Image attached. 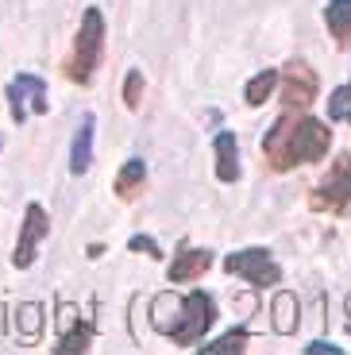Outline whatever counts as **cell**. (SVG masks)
I'll return each instance as SVG.
<instances>
[{"label": "cell", "mask_w": 351, "mask_h": 355, "mask_svg": "<svg viewBox=\"0 0 351 355\" xmlns=\"http://www.w3.org/2000/svg\"><path fill=\"white\" fill-rule=\"evenodd\" d=\"M332 147V132L313 116H301L293 108L274 120V128L263 135V155L274 170H293L301 162H320Z\"/></svg>", "instance_id": "obj_1"}, {"label": "cell", "mask_w": 351, "mask_h": 355, "mask_svg": "<svg viewBox=\"0 0 351 355\" xmlns=\"http://www.w3.org/2000/svg\"><path fill=\"white\" fill-rule=\"evenodd\" d=\"M101 58H105V16H101V8H85L78 35H74V54L66 62V78L78 81V85H89L97 78Z\"/></svg>", "instance_id": "obj_2"}, {"label": "cell", "mask_w": 351, "mask_h": 355, "mask_svg": "<svg viewBox=\"0 0 351 355\" xmlns=\"http://www.w3.org/2000/svg\"><path fill=\"white\" fill-rule=\"evenodd\" d=\"M212 320H216V305H212V297L205 290H194V293H185L182 302H178L174 320H170L162 332H166L174 344L194 347V344L205 340V332L212 329Z\"/></svg>", "instance_id": "obj_3"}, {"label": "cell", "mask_w": 351, "mask_h": 355, "mask_svg": "<svg viewBox=\"0 0 351 355\" xmlns=\"http://www.w3.org/2000/svg\"><path fill=\"white\" fill-rule=\"evenodd\" d=\"M224 270L236 275V278H243L247 286H255V290H271V286L282 282V266H278V259H274L266 248L232 251V255L224 259Z\"/></svg>", "instance_id": "obj_4"}, {"label": "cell", "mask_w": 351, "mask_h": 355, "mask_svg": "<svg viewBox=\"0 0 351 355\" xmlns=\"http://www.w3.org/2000/svg\"><path fill=\"white\" fill-rule=\"evenodd\" d=\"M313 209H325V213H336V216L351 213V155H340L328 166L325 182L313 189Z\"/></svg>", "instance_id": "obj_5"}, {"label": "cell", "mask_w": 351, "mask_h": 355, "mask_svg": "<svg viewBox=\"0 0 351 355\" xmlns=\"http://www.w3.org/2000/svg\"><path fill=\"white\" fill-rule=\"evenodd\" d=\"M278 85H282V101H286V108H293V112H305V108L316 101V93H320V81H316L313 66L301 62V58L286 62V70L278 73Z\"/></svg>", "instance_id": "obj_6"}, {"label": "cell", "mask_w": 351, "mask_h": 355, "mask_svg": "<svg viewBox=\"0 0 351 355\" xmlns=\"http://www.w3.org/2000/svg\"><path fill=\"white\" fill-rule=\"evenodd\" d=\"M46 232H51L46 209H43V205H27V213H24V228H19V243H16V251H12V266H16V270H27V266L35 263L39 243L46 240Z\"/></svg>", "instance_id": "obj_7"}, {"label": "cell", "mask_w": 351, "mask_h": 355, "mask_svg": "<svg viewBox=\"0 0 351 355\" xmlns=\"http://www.w3.org/2000/svg\"><path fill=\"white\" fill-rule=\"evenodd\" d=\"M8 105H12V120L16 124H24L27 112L43 116L51 108V101H46V81H39L35 73H16V81L8 85Z\"/></svg>", "instance_id": "obj_8"}, {"label": "cell", "mask_w": 351, "mask_h": 355, "mask_svg": "<svg viewBox=\"0 0 351 355\" xmlns=\"http://www.w3.org/2000/svg\"><path fill=\"white\" fill-rule=\"evenodd\" d=\"M209 266H212V251L185 248V251H178V259L170 263V282H194V278H201Z\"/></svg>", "instance_id": "obj_9"}, {"label": "cell", "mask_w": 351, "mask_h": 355, "mask_svg": "<svg viewBox=\"0 0 351 355\" xmlns=\"http://www.w3.org/2000/svg\"><path fill=\"white\" fill-rule=\"evenodd\" d=\"M216 178L224 182V186H232L239 178V147H236V135L232 132H220L216 135Z\"/></svg>", "instance_id": "obj_10"}, {"label": "cell", "mask_w": 351, "mask_h": 355, "mask_svg": "<svg viewBox=\"0 0 351 355\" xmlns=\"http://www.w3.org/2000/svg\"><path fill=\"white\" fill-rule=\"evenodd\" d=\"M93 128H97V120L85 112L81 124H78V135H74V147H70V170L74 174H85L89 162H93Z\"/></svg>", "instance_id": "obj_11"}, {"label": "cell", "mask_w": 351, "mask_h": 355, "mask_svg": "<svg viewBox=\"0 0 351 355\" xmlns=\"http://www.w3.org/2000/svg\"><path fill=\"white\" fill-rule=\"evenodd\" d=\"M325 24L336 35V46H351V0H328L325 4Z\"/></svg>", "instance_id": "obj_12"}, {"label": "cell", "mask_w": 351, "mask_h": 355, "mask_svg": "<svg viewBox=\"0 0 351 355\" xmlns=\"http://www.w3.org/2000/svg\"><path fill=\"white\" fill-rule=\"evenodd\" d=\"M271 313H274V332H278V336H293V329H298V320H301V317H298V313H301L298 297H293L290 290L274 293Z\"/></svg>", "instance_id": "obj_13"}, {"label": "cell", "mask_w": 351, "mask_h": 355, "mask_svg": "<svg viewBox=\"0 0 351 355\" xmlns=\"http://www.w3.org/2000/svg\"><path fill=\"white\" fill-rule=\"evenodd\" d=\"M143 182H147V166H143V159H128L123 170L116 174V197H120V201H135L139 189H143Z\"/></svg>", "instance_id": "obj_14"}, {"label": "cell", "mask_w": 351, "mask_h": 355, "mask_svg": "<svg viewBox=\"0 0 351 355\" xmlns=\"http://www.w3.org/2000/svg\"><path fill=\"white\" fill-rule=\"evenodd\" d=\"M274 89H278V70H263V73H255L251 81H247V105L251 108H259V105H266V101L274 97Z\"/></svg>", "instance_id": "obj_15"}, {"label": "cell", "mask_w": 351, "mask_h": 355, "mask_svg": "<svg viewBox=\"0 0 351 355\" xmlns=\"http://www.w3.org/2000/svg\"><path fill=\"white\" fill-rule=\"evenodd\" d=\"M89 340H93V324H89V320H81V324H74L70 332H62V340H58V347H54V352H58V355L85 352Z\"/></svg>", "instance_id": "obj_16"}, {"label": "cell", "mask_w": 351, "mask_h": 355, "mask_svg": "<svg viewBox=\"0 0 351 355\" xmlns=\"http://www.w3.org/2000/svg\"><path fill=\"white\" fill-rule=\"evenodd\" d=\"M39 329H43V309H39V305H19L16 309V332L27 340H35Z\"/></svg>", "instance_id": "obj_17"}, {"label": "cell", "mask_w": 351, "mask_h": 355, "mask_svg": "<svg viewBox=\"0 0 351 355\" xmlns=\"http://www.w3.org/2000/svg\"><path fill=\"white\" fill-rule=\"evenodd\" d=\"M328 120H336V124H351V81L340 85L332 97H328Z\"/></svg>", "instance_id": "obj_18"}, {"label": "cell", "mask_w": 351, "mask_h": 355, "mask_svg": "<svg viewBox=\"0 0 351 355\" xmlns=\"http://www.w3.org/2000/svg\"><path fill=\"white\" fill-rule=\"evenodd\" d=\"M247 340H251V336H247V329H236V332H228V336H220L216 344H205L201 352H205V355H228V352H243V347H247Z\"/></svg>", "instance_id": "obj_19"}, {"label": "cell", "mask_w": 351, "mask_h": 355, "mask_svg": "<svg viewBox=\"0 0 351 355\" xmlns=\"http://www.w3.org/2000/svg\"><path fill=\"white\" fill-rule=\"evenodd\" d=\"M139 101H143V78H139V70H132L128 81H123V105L139 108Z\"/></svg>", "instance_id": "obj_20"}, {"label": "cell", "mask_w": 351, "mask_h": 355, "mask_svg": "<svg viewBox=\"0 0 351 355\" xmlns=\"http://www.w3.org/2000/svg\"><path fill=\"white\" fill-rule=\"evenodd\" d=\"M132 251H143V255H151V259H162V251H158V243L151 240V236H132V243H128Z\"/></svg>", "instance_id": "obj_21"}, {"label": "cell", "mask_w": 351, "mask_h": 355, "mask_svg": "<svg viewBox=\"0 0 351 355\" xmlns=\"http://www.w3.org/2000/svg\"><path fill=\"white\" fill-rule=\"evenodd\" d=\"M316 352H328V355H340V347H336V344H325V340H316V344H309V355H316Z\"/></svg>", "instance_id": "obj_22"}, {"label": "cell", "mask_w": 351, "mask_h": 355, "mask_svg": "<svg viewBox=\"0 0 351 355\" xmlns=\"http://www.w3.org/2000/svg\"><path fill=\"white\" fill-rule=\"evenodd\" d=\"M348 332H351V293H348Z\"/></svg>", "instance_id": "obj_23"}, {"label": "cell", "mask_w": 351, "mask_h": 355, "mask_svg": "<svg viewBox=\"0 0 351 355\" xmlns=\"http://www.w3.org/2000/svg\"><path fill=\"white\" fill-rule=\"evenodd\" d=\"M0 147H4V135H0Z\"/></svg>", "instance_id": "obj_24"}]
</instances>
